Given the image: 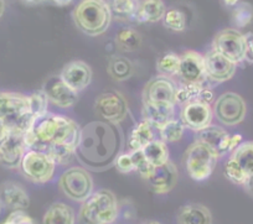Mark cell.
Returning a JSON list of instances; mask_svg holds the SVG:
<instances>
[{
	"mask_svg": "<svg viewBox=\"0 0 253 224\" xmlns=\"http://www.w3.org/2000/svg\"><path fill=\"white\" fill-rule=\"evenodd\" d=\"M213 116L222 125L235 126L242 123L247 114V104L240 94L235 92L222 93L213 102Z\"/></svg>",
	"mask_w": 253,
	"mask_h": 224,
	"instance_id": "9c48e42d",
	"label": "cell"
},
{
	"mask_svg": "<svg viewBox=\"0 0 253 224\" xmlns=\"http://www.w3.org/2000/svg\"><path fill=\"white\" fill-rule=\"evenodd\" d=\"M167 8L163 0H143L138 6L134 20L138 23H158L163 20Z\"/></svg>",
	"mask_w": 253,
	"mask_h": 224,
	"instance_id": "cb8c5ba5",
	"label": "cell"
},
{
	"mask_svg": "<svg viewBox=\"0 0 253 224\" xmlns=\"http://www.w3.org/2000/svg\"><path fill=\"white\" fill-rule=\"evenodd\" d=\"M114 42L123 52H134L142 46V36L135 29L123 28L116 35Z\"/></svg>",
	"mask_w": 253,
	"mask_h": 224,
	"instance_id": "f1b7e54d",
	"label": "cell"
},
{
	"mask_svg": "<svg viewBox=\"0 0 253 224\" xmlns=\"http://www.w3.org/2000/svg\"><path fill=\"white\" fill-rule=\"evenodd\" d=\"M163 25L175 33H181L186 30V15L177 8L168 9L163 18Z\"/></svg>",
	"mask_w": 253,
	"mask_h": 224,
	"instance_id": "e575fe53",
	"label": "cell"
},
{
	"mask_svg": "<svg viewBox=\"0 0 253 224\" xmlns=\"http://www.w3.org/2000/svg\"><path fill=\"white\" fill-rule=\"evenodd\" d=\"M198 101L204 102V103H208V104L213 103V102H215V97H213L212 89L209 88L208 86H204L203 89H201L200 94H199Z\"/></svg>",
	"mask_w": 253,
	"mask_h": 224,
	"instance_id": "ee69618b",
	"label": "cell"
},
{
	"mask_svg": "<svg viewBox=\"0 0 253 224\" xmlns=\"http://www.w3.org/2000/svg\"><path fill=\"white\" fill-rule=\"evenodd\" d=\"M94 111L104 121L119 125L129 114V106L122 93L107 91L96 98Z\"/></svg>",
	"mask_w": 253,
	"mask_h": 224,
	"instance_id": "8fae6325",
	"label": "cell"
},
{
	"mask_svg": "<svg viewBox=\"0 0 253 224\" xmlns=\"http://www.w3.org/2000/svg\"><path fill=\"white\" fill-rule=\"evenodd\" d=\"M142 150L144 152V156L147 157L148 162L152 166H159V165L169 161V149L163 140L154 139Z\"/></svg>",
	"mask_w": 253,
	"mask_h": 224,
	"instance_id": "f546056e",
	"label": "cell"
},
{
	"mask_svg": "<svg viewBox=\"0 0 253 224\" xmlns=\"http://www.w3.org/2000/svg\"><path fill=\"white\" fill-rule=\"evenodd\" d=\"M1 208H3V204H1V202H0V213H1Z\"/></svg>",
	"mask_w": 253,
	"mask_h": 224,
	"instance_id": "f5cc1de1",
	"label": "cell"
},
{
	"mask_svg": "<svg viewBox=\"0 0 253 224\" xmlns=\"http://www.w3.org/2000/svg\"><path fill=\"white\" fill-rule=\"evenodd\" d=\"M236 66L245 62L246 35L235 28L218 31L212 40V48Z\"/></svg>",
	"mask_w": 253,
	"mask_h": 224,
	"instance_id": "30bf717a",
	"label": "cell"
},
{
	"mask_svg": "<svg viewBox=\"0 0 253 224\" xmlns=\"http://www.w3.org/2000/svg\"><path fill=\"white\" fill-rule=\"evenodd\" d=\"M205 57V71L209 81L215 83L227 82L235 76L237 66L216 51L210 50Z\"/></svg>",
	"mask_w": 253,
	"mask_h": 224,
	"instance_id": "ac0fdd59",
	"label": "cell"
},
{
	"mask_svg": "<svg viewBox=\"0 0 253 224\" xmlns=\"http://www.w3.org/2000/svg\"><path fill=\"white\" fill-rule=\"evenodd\" d=\"M8 133H9V130H6V129L4 128V126L0 125V141L3 140L4 138H5L6 134H8Z\"/></svg>",
	"mask_w": 253,
	"mask_h": 224,
	"instance_id": "f907efd6",
	"label": "cell"
},
{
	"mask_svg": "<svg viewBox=\"0 0 253 224\" xmlns=\"http://www.w3.org/2000/svg\"><path fill=\"white\" fill-rule=\"evenodd\" d=\"M154 140V133H153V126L148 121L143 119L130 133L128 138V148L129 151H137L144 149L150 141Z\"/></svg>",
	"mask_w": 253,
	"mask_h": 224,
	"instance_id": "484cf974",
	"label": "cell"
},
{
	"mask_svg": "<svg viewBox=\"0 0 253 224\" xmlns=\"http://www.w3.org/2000/svg\"><path fill=\"white\" fill-rule=\"evenodd\" d=\"M42 151L46 152L56 165H69L76 159V148L65 144L47 146Z\"/></svg>",
	"mask_w": 253,
	"mask_h": 224,
	"instance_id": "1f68e13d",
	"label": "cell"
},
{
	"mask_svg": "<svg viewBox=\"0 0 253 224\" xmlns=\"http://www.w3.org/2000/svg\"><path fill=\"white\" fill-rule=\"evenodd\" d=\"M177 76L181 83L205 84L208 81L205 71V57L200 52L187 50L180 56V67Z\"/></svg>",
	"mask_w": 253,
	"mask_h": 224,
	"instance_id": "5bb4252c",
	"label": "cell"
},
{
	"mask_svg": "<svg viewBox=\"0 0 253 224\" xmlns=\"http://www.w3.org/2000/svg\"><path fill=\"white\" fill-rule=\"evenodd\" d=\"M184 124L181 123V120H176V119L168 121L165 125L159 129L160 136L164 143H177L184 136Z\"/></svg>",
	"mask_w": 253,
	"mask_h": 224,
	"instance_id": "d590c367",
	"label": "cell"
},
{
	"mask_svg": "<svg viewBox=\"0 0 253 224\" xmlns=\"http://www.w3.org/2000/svg\"><path fill=\"white\" fill-rule=\"evenodd\" d=\"M242 187L248 196L253 197V175H251V176L247 177V180H246L245 185H243Z\"/></svg>",
	"mask_w": 253,
	"mask_h": 224,
	"instance_id": "f6af8a7d",
	"label": "cell"
},
{
	"mask_svg": "<svg viewBox=\"0 0 253 224\" xmlns=\"http://www.w3.org/2000/svg\"><path fill=\"white\" fill-rule=\"evenodd\" d=\"M81 128L76 121L63 115L47 113L36 119L30 129L25 133L28 149L45 150L47 146L65 144L76 148L79 146Z\"/></svg>",
	"mask_w": 253,
	"mask_h": 224,
	"instance_id": "7a4b0ae2",
	"label": "cell"
},
{
	"mask_svg": "<svg viewBox=\"0 0 253 224\" xmlns=\"http://www.w3.org/2000/svg\"><path fill=\"white\" fill-rule=\"evenodd\" d=\"M176 221L177 224H212V214L204 204L187 203L180 207Z\"/></svg>",
	"mask_w": 253,
	"mask_h": 224,
	"instance_id": "7402d4cb",
	"label": "cell"
},
{
	"mask_svg": "<svg viewBox=\"0 0 253 224\" xmlns=\"http://www.w3.org/2000/svg\"><path fill=\"white\" fill-rule=\"evenodd\" d=\"M180 67V56L174 52H167L160 56L157 61V71L160 76L171 77L177 76Z\"/></svg>",
	"mask_w": 253,
	"mask_h": 224,
	"instance_id": "d6a6232c",
	"label": "cell"
},
{
	"mask_svg": "<svg viewBox=\"0 0 253 224\" xmlns=\"http://www.w3.org/2000/svg\"><path fill=\"white\" fill-rule=\"evenodd\" d=\"M217 160V155L200 141L189 145L184 157L187 174L194 181L198 182L205 181L212 175Z\"/></svg>",
	"mask_w": 253,
	"mask_h": 224,
	"instance_id": "8992f818",
	"label": "cell"
},
{
	"mask_svg": "<svg viewBox=\"0 0 253 224\" xmlns=\"http://www.w3.org/2000/svg\"><path fill=\"white\" fill-rule=\"evenodd\" d=\"M246 35V56L245 61L253 63V33L245 34Z\"/></svg>",
	"mask_w": 253,
	"mask_h": 224,
	"instance_id": "7bdbcfd3",
	"label": "cell"
},
{
	"mask_svg": "<svg viewBox=\"0 0 253 224\" xmlns=\"http://www.w3.org/2000/svg\"><path fill=\"white\" fill-rule=\"evenodd\" d=\"M0 202L11 211H25L30 206V197L20 184L6 181L0 185Z\"/></svg>",
	"mask_w": 253,
	"mask_h": 224,
	"instance_id": "44dd1931",
	"label": "cell"
},
{
	"mask_svg": "<svg viewBox=\"0 0 253 224\" xmlns=\"http://www.w3.org/2000/svg\"><path fill=\"white\" fill-rule=\"evenodd\" d=\"M213 119V111L211 104L204 103V102L195 101L181 106V113H180V120L184 124L185 128L194 131H200L203 129L211 125Z\"/></svg>",
	"mask_w": 253,
	"mask_h": 224,
	"instance_id": "4fadbf2b",
	"label": "cell"
},
{
	"mask_svg": "<svg viewBox=\"0 0 253 224\" xmlns=\"http://www.w3.org/2000/svg\"><path fill=\"white\" fill-rule=\"evenodd\" d=\"M205 84H194V83H181L176 88V97H175V104H184L198 99L201 89Z\"/></svg>",
	"mask_w": 253,
	"mask_h": 224,
	"instance_id": "8d00e7d4",
	"label": "cell"
},
{
	"mask_svg": "<svg viewBox=\"0 0 253 224\" xmlns=\"http://www.w3.org/2000/svg\"><path fill=\"white\" fill-rule=\"evenodd\" d=\"M225 176L228 181L232 184L238 185V186H243L247 180L245 172L238 167V165L233 161L232 159H228L225 164Z\"/></svg>",
	"mask_w": 253,
	"mask_h": 224,
	"instance_id": "f35d334b",
	"label": "cell"
},
{
	"mask_svg": "<svg viewBox=\"0 0 253 224\" xmlns=\"http://www.w3.org/2000/svg\"><path fill=\"white\" fill-rule=\"evenodd\" d=\"M175 106L172 104H148L143 103V119L150 124L153 128L159 130L168 121L174 119Z\"/></svg>",
	"mask_w": 253,
	"mask_h": 224,
	"instance_id": "603a6c76",
	"label": "cell"
},
{
	"mask_svg": "<svg viewBox=\"0 0 253 224\" xmlns=\"http://www.w3.org/2000/svg\"><path fill=\"white\" fill-rule=\"evenodd\" d=\"M58 76L70 88L79 93L91 84L93 75L91 67L84 61L75 60L63 66Z\"/></svg>",
	"mask_w": 253,
	"mask_h": 224,
	"instance_id": "d6986e66",
	"label": "cell"
},
{
	"mask_svg": "<svg viewBox=\"0 0 253 224\" xmlns=\"http://www.w3.org/2000/svg\"><path fill=\"white\" fill-rule=\"evenodd\" d=\"M29 102H30L31 113L35 116V119H39L47 114V107L50 102H48L47 96L42 89H39V91H35L33 94H30Z\"/></svg>",
	"mask_w": 253,
	"mask_h": 224,
	"instance_id": "74e56055",
	"label": "cell"
},
{
	"mask_svg": "<svg viewBox=\"0 0 253 224\" xmlns=\"http://www.w3.org/2000/svg\"><path fill=\"white\" fill-rule=\"evenodd\" d=\"M144 224H162V223H160V222H157V221H148V222H145Z\"/></svg>",
	"mask_w": 253,
	"mask_h": 224,
	"instance_id": "816d5d0a",
	"label": "cell"
},
{
	"mask_svg": "<svg viewBox=\"0 0 253 224\" xmlns=\"http://www.w3.org/2000/svg\"><path fill=\"white\" fill-rule=\"evenodd\" d=\"M56 164L46 152L29 149L20 164L23 176L36 185H45L52 180Z\"/></svg>",
	"mask_w": 253,
	"mask_h": 224,
	"instance_id": "ba28073f",
	"label": "cell"
},
{
	"mask_svg": "<svg viewBox=\"0 0 253 224\" xmlns=\"http://www.w3.org/2000/svg\"><path fill=\"white\" fill-rule=\"evenodd\" d=\"M93 179L87 169L74 166L67 169L58 180V188L63 196L74 202L84 203L93 193Z\"/></svg>",
	"mask_w": 253,
	"mask_h": 224,
	"instance_id": "52a82bcc",
	"label": "cell"
},
{
	"mask_svg": "<svg viewBox=\"0 0 253 224\" xmlns=\"http://www.w3.org/2000/svg\"><path fill=\"white\" fill-rule=\"evenodd\" d=\"M35 120L29 96L18 92H0V125L13 133L25 134Z\"/></svg>",
	"mask_w": 253,
	"mask_h": 224,
	"instance_id": "3957f363",
	"label": "cell"
},
{
	"mask_svg": "<svg viewBox=\"0 0 253 224\" xmlns=\"http://www.w3.org/2000/svg\"><path fill=\"white\" fill-rule=\"evenodd\" d=\"M130 156H132L133 165H134V171H137L143 179L147 177V175L149 174V171L152 170V165L148 162L147 157L144 156V152L143 150H137V151H129Z\"/></svg>",
	"mask_w": 253,
	"mask_h": 224,
	"instance_id": "ab89813d",
	"label": "cell"
},
{
	"mask_svg": "<svg viewBox=\"0 0 253 224\" xmlns=\"http://www.w3.org/2000/svg\"><path fill=\"white\" fill-rule=\"evenodd\" d=\"M222 1L226 6H231V8H235L240 3V0H222Z\"/></svg>",
	"mask_w": 253,
	"mask_h": 224,
	"instance_id": "7dc6e473",
	"label": "cell"
},
{
	"mask_svg": "<svg viewBox=\"0 0 253 224\" xmlns=\"http://www.w3.org/2000/svg\"><path fill=\"white\" fill-rule=\"evenodd\" d=\"M42 91L47 96L48 102L58 108H71L79 101V93L70 88L60 76H52L47 78L43 84Z\"/></svg>",
	"mask_w": 253,
	"mask_h": 224,
	"instance_id": "e0dca14e",
	"label": "cell"
},
{
	"mask_svg": "<svg viewBox=\"0 0 253 224\" xmlns=\"http://www.w3.org/2000/svg\"><path fill=\"white\" fill-rule=\"evenodd\" d=\"M176 83L169 77L157 76L150 79L143 88V103L172 104L175 106Z\"/></svg>",
	"mask_w": 253,
	"mask_h": 224,
	"instance_id": "7c38bea8",
	"label": "cell"
},
{
	"mask_svg": "<svg viewBox=\"0 0 253 224\" xmlns=\"http://www.w3.org/2000/svg\"><path fill=\"white\" fill-rule=\"evenodd\" d=\"M4 11H5V0H0V19L3 18Z\"/></svg>",
	"mask_w": 253,
	"mask_h": 224,
	"instance_id": "681fc988",
	"label": "cell"
},
{
	"mask_svg": "<svg viewBox=\"0 0 253 224\" xmlns=\"http://www.w3.org/2000/svg\"><path fill=\"white\" fill-rule=\"evenodd\" d=\"M230 159L238 165L246 176L253 175V141H243L231 152Z\"/></svg>",
	"mask_w": 253,
	"mask_h": 224,
	"instance_id": "83f0119b",
	"label": "cell"
},
{
	"mask_svg": "<svg viewBox=\"0 0 253 224\" xmlns=\"http://www.w3.org/2000/svg\"><path fill=\"white\" fill-rule=\"evenodd\" d=\"M114 166L118 170L121 174H130L134 171V165H133L132 156L130 152H122L118 157H117Z\"/></svg>",
	"mask_w": 253,
	"mask_h": 224,
	"instance_id": "60d3db41",
	"label": "cell"
},
{
	"mask_svg": "<svg viewBox=\"0 0 253 224\" xmlns=\"http://www.w3.org/2000/svg\"><path fill=\"white\" fill-rule=\"evenodd\" d=\"M42 224H76V214L69 204L55 202L43 214Z\"/></svg>",
	"mask_w": 253,
	"mask_h": 224,
	"instance_id": "d4e9b609",
	"label": "cell"
},
{
	"mask_svg": "<svg viewBox=\"0 0 253 224\" xmlns=\"http://www.w3.org/2000/svg\"><path fill=\"white\" fill-rule=\"evenodd\" d=\"M111 8L112 15L121 20L134 19L139 1L138 0H107Z\"/></svg>",
	"mask_w": 253,
	"mask_h": 224,
	"instance_id": "4dcf8cb0",
	"label": "cell"
},
{
	"mask_svg": "<svg viewBox=\"0 0 253 224\" xmlns=\"http://www.w3.org/2000/svg\"><path fill=\"white\" fill-rule=\"evenodd\" d=\"M28 150L25 134L9 131L0 141V164L6 169H18Z\"/></svg>",
	"mask_w": 253,
	"mask_h": 224,
	"instance_id": "9a60e30c",
	"label": "cell"
},
{
	"mask_svg": "<svg viewBox=\"0 0 253 224\" xmlns=\"http://www.w3.org/2000/svg\"><path fill=\"white\" fill-rule=\"evenodd\" d=\"M6 222L9 224H36L25 211H13L6 218Z\"/></svg>",
	"mask_w": 253,
	"mask_h": 224,
	"instance_id": "b9f144b4",
	"label": "cell"
},
{
	"mask_svg": "<svg viewBox=\"0 0 253 224\" xmlns=\"http://www.w3.org/2000/svg\"><path fill=\"white\" fill-rule=\"evenodd\" d=\"M21 1L25 4H28V5H35V4L42 3L43 0H21Z\"/></svg>",
	"mask_w": 253,
	"mask_h": 224,
	"instance_id": "c3c4849f",
	"label": "cell"
},
{
	"mask_svg": "<svg viewBox=\"0 0 253 224\" xmlns=\"http://www.w3.org/2000/svg\"><path fill=\"white\" fill-rule=\"evenodd\" d=\"M51 1L58 6H66L69 5V4H71L74 0H51Z\"/></svg>",
	"mask_w": 253,
	"mask_h": 224,
	"instance_id": "bcb514c9",
	"label": "cell"
},
{
	"mask_svg": "<svg viewBox=\"0 0 253 224\" xmlns=\"http://www.w3.org/2000/svg\"><path fill=\"white\" fill-rule=\"evenodd\" d=\"M179 172L176 165L172 161H167L159 166H153L145 181L157 194H167L176 186Z\"/></svg>",
	"mask_w": 253,
	"mask_h": 224,
	"instance_id": "2e32d148",
	"label": "cell"
},
{
	"mask_svg": "<svg viewBox=\"0 0 253 224\" xmlns=\"http://www.w3.org/2000/svg\"><path fill=\"white\" fill-rule=\"evenodd\" d=\"M123 130L107 121H91L81 128L76 157L87 170L106 171L123 152Z\"/></svg>",
	"mask_w": 253,
	"mask_h": 224,
	"instance_id": "6da1fadb",
	"label": "cell"
},
{
	"mask_svg": "<svg viewBox=\"0 0 253 224\" xmlns=\"http://www.w3.org/2000/svg\"><path fill=\"white\" fill-rule=\"evenodd\" d=\"M108 75L117 82H124L129 79L134 73V66L132 61L123 56H113L107 66Z\"/></svg>",
	"mask_w": 253,
	"mask_h": 224,
	"instance_id": "4316f807",
	"label": "cell"
},
{
	"mask_svg": "<svg viewBox=\"0 0 253 224\" xmlns=\"http://www.w3.org/2000/svg\"><path fill=\"white\" fill-rule=\"evenodd\" d=\"M196 141H200L209 146L218 157L223 156L227 152H232L231 135L221 126L211 124L208 128L198 131Z\"/></svg>",
	"mask_w": 253,
	"mask_h": 224,
	"instance_id": "ffe728a7",
	"label": "cell"
},
{
	"mask_svg": "<svg viewBox=\"0 0 253 224\" xmlns=\"http://www.w3.org/2000/svg\"><path fill=\"white\" fill-rule=\"evenodd\" d=\"M231 20L235 25V29H243L250 25L253 21V5L246 1H240L233 8Z\"/></svg>",
	"mask_w": 253,
	"mask_h": 224,
	"instance_id": "836d02e7",
	"label": "cell"
},
{
	"mask_svg": "<svg viewBox=\"0 0 253 224\" xmlns=\"http://www.w3.org/2000/svg\"><path fill=\"white\" fill-rule=\"evenodd\" d=\"M112 18L113 15L107 0H81L72 11L77 29L92 37L106 33Z\"/></svg>",
	"mask_w": 253,
	"mask_h": 224,
	"instance_id": "277c9868",
	"label": "cell"
},
{
	"mask_svg": "<svg viewBox=\"0 0 253 224\" xmlns=\"http://www.w3.org/2000/svg\"><path fill=\"white\" fill-rule=\"evenodd\" d=\"M119 214V202L109 189L93 192L82 203L80 219L84 224H112Z\"/></svg>",
	"mask_w": 253,
	"mask_h": 224,
	"instance_id": "5b68a950",
	"label": "cell"
}]
</instances>
